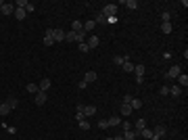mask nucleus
<instances>
[{
    "label": "nucleus",
    "instance_id": "1",
    "mask_svg": "<svg viewBox=\"0 0 188 140\" xmlns=\"http://www.w3.org/2000/svg\"><path fill=\"white\" fill-rule=\"evenodd\" d=\"M46 100H48V96H46V92H44V90H38V92L34 94V103H36L38 107H42Z\"/></svg>",
    "mask_w": 188,
    "mask_h": 140
},
{
    "label": "nucleus",
    "instance_id": "2",
    "mask_svg": "<svg viewBox=\"0 0 188 140\" xmlns=\"http://www.w3.org/2000/svg\"><path fill=\"white\" fill-rule=\"evenodd\" d=\"M115 13H117V4H107L105 11H103V15L109 19V17H115Z\"/></svg>",
    "mask_w": 188,
    "mask_h": 140
},
{
    "label": "nucleus",
    "instance_id": "3",
    "mask_svg": "<svg viewBox=\"0 0 188 140\" xmlns=\"http://www.w3.org/2000/svg\"><path fill=\"white\" fill-rule=\"evenodd\" d=\"M52 40L55 42H65V32L63 29H52Z\"/></svg>",
    "mask_w": 188,
    "mask_h": 140
},
{
    "label": "nucleus",
    "instance_id": "4",
    "mask_svg": "<svg viewBox=\"0 0 188 140\" xmlns=\"http://www.w3.org/2000/svg\"><path fill=\"white\" fill-rule=\"evenodd\" d=\"M15 13V4L11 2H2V15H13Z\"/></svg>",
    "mask_w": 188,
    "mask_h": 140
},
{
    "label": "nucleus",
    "instance_id": "5",
    "mask_svg": "<svg viewBox=\"0 0 188 140\" xmlns=\"http://www.w3.org/2000/svg\"><path fill=\"white\" fill-rule=\"evenodd\" d=\"M138 138V132L136 130H126L123 132V140H136Z\"/></svg>",
    "mask_w": 188,
    "mask_h": 140
},
{
    "label": "nucleus",
    "instance_id": "6",
    "mask_svg": "<svg viewBox=\"0 0 188 140\" xmlns=\"http://www.w3.org/2000/svg\"><path fill=\"white\" fill-rule=\"evenodd\" d=\"M107 123H109V128H117V126H121V119L117 115H113V117L107 119Z\"/></svg>",
    "mask_w": 188,
    "mask_h": 140
},
{
    "label": "nucleus",
    "instance_id": "7",
    "mask_svg": "<svg viewBox=\"0 0 188 140\" xmlns=\"http://www.w3.org/2000/svg\"><path fill=\"white\" fill-rule=\"evenodd\" d=\"M11 111H13V109H11V107H9V103H6V100H4V103H0V117L9 115Z\"/></svg>",
    "mask_w": 188,
    "mask_h": 140
},
{
    "label": "nucleus",
    "instance_id": "8",
    "mask_svg": "<svg viewBox=\"0 0 188 140\" xmlns=\"http://www.w3.org/2000/svg\"><path fill=\"white\" fill-rule=\"evenodd\" d=\"M92 115H96V107L86 105V107H84V117H92Z\"/></svg>",
    "mask_w": 188,
    "mask_h": 140
},
{
    "label": "nucleus",
    "instance_id": "9",
    "mask_svg": "<svg viewBox=\"0 0 188 140\" xmlns=\"http://www.w3.org/2000/svg\"><path fill=\"white\" fill-rule=\"evenodd\" d=\"M98 42H100V40H98V38H96V36H90V38H88V42H86V44H88V48H90V50H92V48H96V46H98Z\"/></svg>",
    "mask_w": 188,
    "mask_h": 140
},
{
    "label": "nucleus",
    "instance_id": "10",
    "mask_svg": "<svg viewBox=\"0 0 188 140\" xmlns=\"http://www.w3.org/2000/svg\"><path fill=\"white\" fill-rule=\"evenodd\" d=\"M44 44L46 46H52L55 40H52V29H46V36H44Z\"/></svg>",
    "mask_w": 188,
    "mask_h": 140
},
{
    "label": "nucleus",
    "instance_id": "11",
    "mask_svg": "<svg viewBox=\"0 0 188 140\" xmlns=\"http://www.w3.org/2000/svg\"><path fill=\"white\" fill-rule=\"evenodd\" d=\"M94 80H96V71H88V73L84 75V82L86 84H92Z\"/></svg>",
    "mask_w": 188,
    "mask_h": 140
},
{
    "label": "nucleus",
    "instance_id": "12",
    "mask_svg": "<svg viewBox=\"0 0 188 140\" xmlns=\"http://www.w3.org/2000/svg\"><path fill=\"white\" fill-rule=\"evenodd\" d=\"M144 71H146V67H144V65H136V67H134V73H136V78H142V75H144Z\"/></svg>",
    "mask_w": 188,
    "mask_h": 140
},
{
    "label": "nucleus",
    "instance_id": "13",
    "mask_svg": "<svg viewBox=\"0 0 188 140\" xmlns=\"http://www.w3.org/2000/svg\"><path fill=\"white\" fill-rule=\"evenodd\" d=\"M71 27H73L71 32H82V29H84V23H82V21H80V19H75V21L71 23Z\"/></svg>",
    "mask_w": 188,
    "mask_h": 140
},
{
    "label": "nucleus",
    "instance_id": "14",
    "mask_svg": "<svg viewBox=\"0 0 188 140\" xmlns=\"http://www.w3.org/2000/svg\"><path fill=\"white\" fill-rule=\"evenodd\" d=\"M178 82H180V88H182V86L186 88L188 86V75L186 73H180V75H178Z\"/></svg>",
    "mask_w": 188,
    "mask_h": 140
},
{
    "label": "nucleus",
    "instance_id": "15",
    "mask_svg": "<svg viewBox=\"0 0 188 140\" xmlns=\"http://www.w3.org/2000/svg\"><path fill=\"white\" fill-rule=\"evenodd\" d=\"M13 15H15V17H17L19 21H23V19H25V15H27V13H25V9H15V13H13Z\"/></svg>",
    "mask_w": 188,
    "mask_h": 140
},
{
    "label": "nucleus",
    "instance_id": "16",
    "mask_svg": "<svg viewBox=\"0 0 188 140\" xmlns=\"http://www.w3.org/2000/svg\"><path fill=\"white\" fill-rule=\"evenodd\" d=\"M171 29H174V27H171L169 21H163V23H161V32H163V34H171Z\"/></svg>",
    "mask_w": 188,
    "mask_h": 140
},
{
    "label": "nucleus",
    "instance_id": "17",
    "mask_svg": "<svg viewBox=\"0 0 188 140\" xmlns=\"http://www.w3.org/2000/svg\"><path fill=\"white\" fill-rule=\"evenodd\" d=\"M178 75H180V67L178 65H174L171 69L167 71V78H178Z\"/></svg>",
    "mask_w": 188,
    "mask_h": 140
},
{
    "label": "nucleus",
    "instance_id": "18",
    "mask_svg": "<svg viewBox=\"0 0 188 140\" xmlns=\"http://www.w3.org/2000/svg\"><path fill=\"white\" fill-rule=\"evenodd\" d=\"M38 88H40V90H44V92H46L48 88H50V80H48V78H44V80H42V82L38 84Z\"/></svg>",
    "mask_w": 188,
    "mask_h": 140
},
{
    "label": "nucleus",
    "instance_id": "19",
    "mask_svg": "<svg viewBox=\"0 0 188 140\" xmlns=\"http://www.w3.org/2000/svg\"><path fill=\"white\" fill-rule=\"evenodd\" d=\"M6 103H9L11 109H17V107H19V100H17L15 96H9V98H6Z\"/></svg>",
    "mask_w": 188,
    "mask_h": 140
},
{
    "label": "nucleus",
    "instance_id": "20",
    "mask_svg": "<svg viewBox=\"0 0 188 140\" xmlns=\"http://www.w3.org/2000/svg\"><path fill=\"white\" fill-rule=\"evenodd\" d=\"M132 111H134V109H132L130 105H123V103H121V115H123V117H128Z\"/></svg>",
    "mask_w": 188,
    "mask_h": 140
},
{
    "label": "nucleus",
    "instance_id": "21",
    "mask_svg": "<svg viewBox=\"0 0 188 140\" xmlns=\"http://www.w3.org/2000/svg\"><path fill=\"white\" fill-rule=\"evenodd\" d=\"M165 132H167V130H165V126H157V128L153 130V134H155V136H159V138H161V136H163Z\"/></svg>",
    "mask_w": 188,
    "mask_h": 140
},
{
    "label": "nucleus",
    "instance_id": "22",
    "mask_svg": "<svg viewBox=\"0 0 188 140\" xmlns=\"http://www.w3.org/2000/svg\"><path fill=\"white\" fill-rule=\"evenodd\" d=\"M126 61H130V57H115V59H113V63H115L117 67H121V65H123Z\"/></svg>",
    "mask_w": 188,
    "mask_h": 140
},
{
    "label": "nucleus",
    "instance_id": "23",
    "mask_svg": "<svg viewBox=\"0 0 188 140\" xmlns=\"http://www.w3.org/2000/svg\"><path fill=\"white\" fill-rule=\"evenodd\" d=\"M25 90H27L29 94H36L40 88H38V84H27V86H25Z\"/></svg>",
    "mask_w": 188,
    "mask_h": 140
},
{
    "label": "nucleus",
    "instance_id": "24",
    "mask_svg": "<svg viewBox=\"0 0 188 140\" xmlns=\"http://www.w3.org/2000/svg\"><path fill=\"white\" fill-rule=\"evenodd\" d=\"M130 107H132V109H140V107H142V100H140V98H134V96H132V103H130Z\"/></svg>",
    "mask_w": 188,
    "mask_h": 140
},
{
    "label": "nucleus",
    "instance_id": "25",
    "mask_svg": "<svg viewBox=\"0 0 188 140\" xmlns=\"http://www.w3.org/2000/svg\"><path fill=\"white\" fill-rule=\"evenodd\" d=\"M94 27H96V23H94V21H86V23H84V32L88 34V32H92Z\"/></svg>",
    "mask_w": 188,
    "mask_h": 140
},
{
    "label": "nucleus",
    "instance_id": "26",
    "mask_svg": "<svg viewBox=\"0 0 188 140\" xmlns=\"http://www.w3.org/2000/svg\"><path fill=\"white\" fill-rule=\"evenodd\" d=\"M144 128H146V121H144V119H138V121H136V132L140 134Z\"/></svg>",
    "mask_w": 188,
    "mask_h": 140
},
{
    "label": "nucleus",
    "instance_id": "27",
    "mask_svg": "<svg viewBox=\"0 0 188 140\" xmlns=\"http://www.w3.org/2000/svg\"><path fill=\"white\" fill-rule=\"evenodd\" d=\"M84 40H86V32H84V29H82V32H75V42H80V44H82Z\"/></svg>",
    "mask_w": 188,
    "mask_h": 140
},
{
    "label": "nucleus",
    "instance_id": "28",
    "mask_svg": "<svg viewBox=\"0 0 188 140\" xmlns=\"http://www.w3.org/2000/svg\"><path fill=\"white\" fill-rule=\"evenodd\" d=\"M121 67H123V71H128V73H132V71H134V63H132V61H126V63H123Z\"/></svg>",
    "mask_w": 188,
    "mask_h": 140
},
{
    "label": "nucleus",
    "instance_id": "29",
    "mask_svg": "<svg viewBox=\"0 0 188 140\" xmlns=\"http://www.w3.org/2000/svg\"><path fill=\"white\" fill-rule=\"evenodd\" d=\"M123 4H126L128 9H132V11H136V9H138V2H136V0H126Z\"/></svg>",
    "mask_w": 188,
    "mask_h": 140
},
{
    "label": "nucleus",
    "instance_id": "30",
    "mask_svg": "<svg viewBox=\"0 0 188 140\" xmlns=\"http://www.w3.org/2000/svg\"><path fill=\"white\" fill-rule=\"evenodd\" d=\"M138 136H142V138H153V130H149V128H144L140 132V134H138Z\"/></svg>",
    "mask_w": 188,
    "mask_h": 140
},
{
    "label": "nucleus",
    "instance_id": "31",
    "mask_svg": "<svg viewBox=\"0 0 188 140\" xmlns=\"http://www.w3.org/2000/svg\"><path fill=\"white\" fill-rule=\"evenodd\" d=\"M169 94H174V96H180V94H182V88H180V86H171V88H169Z\"/></svg>",
    "mask_w": 188,
    "mask_h": 140
},
{
    "label": "nucleus",
    "instance_id": "32",
    "mask_svg": "<svg viewBox=\"0 0 188 140\" xmlns=\"http://www.w3.org/2000/svg\"><path fill=\"white\" fill-rule=\"evenodd\" d=\"M65 40L67 42H75V32H65Z\"/></svg>",
    "mask_w": 188,
    "mask_h": 140
},
{
    "label": "nucleus",
    "instance_id": "33",
    "mask_svg": "<svg viewBox=\"0 0 188 140\" xmlns=\"http://www.w3.org/2000/svg\"><path fill=\"white\" fill-rule=\"evenodd\" d=\"M27 0H17V4H15V9H27Z\"/></svg>",
    "mask_w": 188,
    "mask_h": 140
},
{
    "label": "nucleus",
    "instance_id": "34",
    "mask_svg": "<svg viewBox=\"0 0 188 140\" xmlns=\"http://www.w3.org/2000/svg\"><path fill=\"white\" fill-rule=\"evenodd\" d=\"M105 21H107V17L103 15V13H98V15H96V19H94V23H105Z\"/></svg>",
    "mask_w": 188,
    "mask_h": 140
},
{
    "label": "nucleus",
    "instance_id": "35",
    "mask_svg": "<svg viewBox=\"0 0 188 140\" xmlns=\"http://www.w3.org/2000/svg\"><path fill=\"white\" fill-rule=\"evenodd\" d=\"M98 128H100V130H107V128H109V123H107V119H100V121H98Z\"/></svg>",
    "mask_w": 188,
    "mask_h": 140
},
{
    "label": "nucleus",
    "instance_id": "36",
    "mask_svg": "<svg viewBox=\"0 0 188 140\" xmlns=\"http://www.w3.org/2000/svg\"><path fill=\"white\" fill-rule=\"evenodd\" d=\"M159 94H161V96H167V94H169V88H167V86H163V88L159 90Z\"/></svg>",
    "mask_w": 188,
    "mask_h": 140
},
{
    "label": "nucleus",
    "instance_id": "37",
    "mask_svg": "<svg viewBox=\"0 0 188 140\" xmlns=\"http://www.w3.org/2000/svg\"><path fill=\"white\" fill-rule=\"evenodd\" d=\"M121 103H123V105H130V103H132V96H130V94H126V96H123V100H121Z\"/></svg>",
    "mask_w": 188,
    "mask_h": 140
},
{
    "label": "nucleus",
    "instance_id": "38",
    "mask_svg": "<svg viewBox=\"0 0 188 140\" xmlns=\"http://www.w3.org/2000/svg\"><path fill=\"white\" fill-rule=\"evenodd\" d=\"M80 128H82V130H88V128H90V123L84 119V121H80Z\"/></svg>",
    "mask_w": 188,
    "mask_h": 140
},
{
    "label": "nucleus",
    "instance_id": "39",
    "mask_svg": "<svg viewBox=\"0 0 188 140\" xmlns=\"http://www.w3.org/2000/svg\"><path fill=\"white\" fill-rule=\"evenodd\" d=\"M161 17H163V21H169V17H171V13H169V11H163V15H161Z\"/></svg>",
    "mask_w": 188,
    "mask_h": 140
},
{
    "label": "nucleus",
    "instance_id": "40",
    "mask_svg": "<svg viewBox=\"0 0 188 140\" xmlns=\"http://www.w3.org/2000/svg\"><path fill=\"white\" fill-rule=\"evenodd\" d=\"M80 50H82V52H88L90 48H88V44H86V42H82V44H80Z\"/></svg>",
    "mask_w": 188,
    "mask_h": 140
},
{
    "label": "nucleus",
    "instance_id": "41",
    "mask_svg": "<svg viewBox=\"0 0 188 140\" xmlns=\"http://www.w3.org/2000/svg\"><path fill=\"white\" fill-rule=\"evenodd\" d=\"M36 11V6L34 4H27V9H25V13H34Z\"/></svg>",
    "mask_w": 188,
    "mask_h": 140
},
{
    "label": "nucleus",
    "instance_id": "42",
    "mask_svg": "<svg viewBox=\"0 0 188 140\" xmlns=\"http://www.w3.org/2000/svg\"><path fill=\"white\" fill-rule=\"evenodd\" d=\"M75 119H77V121H84L86 117H84V113H77V115H75Z\"/></svg>",
    "mask_w": 188,
    "mask_h": 140
},
{
    "label": "nucleus",
    "instance_id": "43",
    "mask_svg": "<svg viewBox=\"0 0 188 140\" xmlns=\"http://www.w3.org/2000/svg\"><path fill=\"white\" fill-rule=\"evenodd\" d=\"M107 140H123V136H113V138H107Z\"/></svg>",
    "mask_w": 188,
    "mask_h": 140
},
{
    "label": "nucleus",
    "instance_id": "44",
    "mask_svg": "<svg viewBox=\"0 0 188 140\" xmlns=\"http://www.w3.org/2000/svg\"><path fill=\"white\" fill-rule=\"evenodd\" d=\"M151 140H161V138H159V136H155V134H153V138H151Z\"/></svg>",
    "mask_w": 188,
    "mask_h": 140
},
{
    "label": "nucleus",
    "instance_id": "45",
    "mask_svg": "<svg viewBox=\"0 0 188 140\" xmlns=\"http://www.w3.org/2000/svg\"><path fill=\"white\" fill-rule=\"evenodd\" d=\"M0 13H2V2H0Z\"/></svg>",
    "mask_w": 188,
    "mask_h": 140
}]
</instances>
